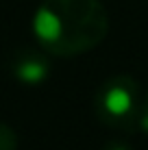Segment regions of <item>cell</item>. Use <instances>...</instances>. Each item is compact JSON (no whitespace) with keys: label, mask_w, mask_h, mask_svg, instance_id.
I'll use <instances>...</instances> for the list:
<instances>
[{"label":"cell","mask_w":148,"mask_h":150,"mask_svg":"<svg viewBox=\"0 0 148 150\" xmlns=\"http://www.w3.org/2000/svg\"><path fill=\"white\" fill-rule=\"evenodd\" d=\"M109 30L100 0H44L33 15V33L48 52L74 57L96 48Z\"/></svg>","instance_id":"6da1fadb"},{"label":"cell","mask_w":148,"mask_h":150,"mask_svg":"<svg viewBox=\"0 0 148 150\" xmlns=\"http://www.w3.org/2000/svg\"><path fill=\"white\" fill-rule=\"evenodd\" d=\"M140 109H142L140 85L135 79L126 74L111 76L96 96L98 117L109 126H120V128L133 126L137 122Z\"/></svg>","instance_id":"7a4b0ae2"},{"label":"cell","mask_w":148,"mask_h":150,"mask_svg":"<svg viewBox=\"0 0 148 150\" xmlns=\"http://www.w3.org/2000/svg\"><path fill=\"white\" fill-rule=\"evenodd\" d=\"M11 72L20 83H26V85H37L48 79L50 74V63L42 52H35V50H26V52H20L13 57L11 63Z\"/></svg>","instance_id":"3957f363"},{"label":"cell","mask_w":148,"mask_h":150,"mask_svg":"<svg viewBox=\"0 0 148 150\" xmlns=\"http://www.w3.org/2000/svg\"><path fill=\"white\" fill-rule=\"evenodd\" d=\"M0 150H15V133L0 122Z\"/></svg>","instance_id":"277c9868"},{"label":"cell","mask_w":148,"mask_h":150,"mask_svg":"<svg viewBox=\"0 0 148 150\" xmlns=\"http://www.w3.org/2000/svg\"><path fill=\"white\" fill-rule=\"evenodd\" d=\"M135 126L140 128V131L148 133V105H142L140 113H137V122H135Z\"/></svg>","instance_id":"5b68a950"},{"label":"cell","mask_w":148,"mask_h":150,"mask_svg":"<svg viewBox=\"0 0 148 150\" xmlns=\"http://www.w3.org/2000/svg\"><path fill=\"white\" fill-rule=\"evenodd\" d=\"M105 150H131L129 146H124V144H111L109 148H105Z\"/></svg>","instance_id":"8992f818"},{"label":"cell","mask_w":148,"mask_h":150,"mask_svg":"<svg viewBox=\"0 0 148 150\" xmlns=\"http://www.w3.org/2000/svg\"><path fill=\"white\" fill-rule=\"evenodd\" d=\"M144 105H148V94H146V102H144Z\"/></svg>","instance_id":"52a82bcc"}]
</instances>
